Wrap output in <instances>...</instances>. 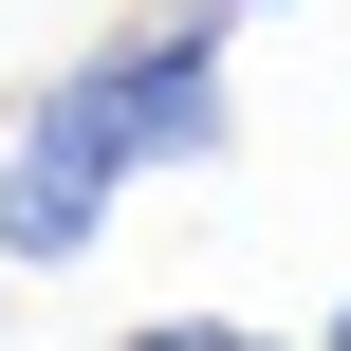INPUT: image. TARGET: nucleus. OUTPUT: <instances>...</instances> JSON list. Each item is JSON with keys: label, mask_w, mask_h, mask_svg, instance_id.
I'll use <instances>...</instances> for the list:
<instances>
[{"label": "nucleus", "mask_w": 351, "mask_h": 351, "mask_svg": "<svg viewBox=\"0 0 351 351\" xmlns=\"http://www.w3.org/2000/svg\"><path fill=\"white\" fill-rule=\"evenodd\" d=\"M111 185H148L130 167V130H111V93H93V56L0 130V278H56V259H93L111 241Z\"/></svg>", "instance_id": "f257e3e1"}, {"label": "nucleus", "mask_w": 351, "mask_h": 351, "mask_svg": "<svg viewBox=\"0 0 351 351\" xmlns=\"http://www.w3.org/2000/svg\"><path fill=\"white\" fill-rule=\"evenodd\" d=\"M93 93H111L130 167H222V148H241V93H222V0H167V19H130V37L93 56Z\"/></svg>", "instance_id": "f03ea898"}, {"label": "nucleus", "mask_w": 351, "mask_h": 351, "mask_svg": "<svg viewBox=\"0 0 351 351\" xmlns=\"http://www.w3.org/2000/svg\"><path fill=\"white\" fill-rule=\"evenodd\" d=\"M130 351H278V333H241V315H148Z\"/></svg>", "instance_id": "7ed1b4c3"}, {"label": "nucleus", "mask_w": 351, "mask_h": 351, "mask_svg": "<svg viewBox=\"0 0 351 351\" xmlns=\"http://www.w3.org/2000/svg\"><path fill=\"white\" fill-rule=\"evenodd\" d=\"M315 351H351V296H333V333H315Z\"/></svg>", "instance_id": "20e7f679"}, {"label": "nucleus", "mask_w": 351, "mask_h": 351, "mask_svg": "<svg viewBox=\"0 0 351 351\" xmlns=\"http://www.w3.org/2000/svg\"><path fill=\"white\" fill-rule=\"evenodd\" d=\"M222 19H278V0H222Z\"/></svg>", "instance_id": "39448f33"}]
</instances>
